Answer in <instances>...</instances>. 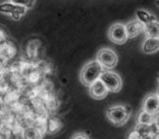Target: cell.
Masks as SVG:
<instances>
[{"label":"cell","mask_w":159,"mask_h":139,"mask_svg":"<svg viewBox=\"0 0 159 139\" xmlns=\"http://www.w3.org/2000/svg\"><path fill=\"white\" fill-rule=\"evenodd\" d=\"M89 87V94L94 99H97V100L104 99L108 93V89L100 79L94 81Z\"/></svg>","instance_id":"8"},{"label":"cell","mask_w":159,"mask_h":139,"mask_svg":"<svg viewBox=\"0 0 159 139\" xmlns=\"http://www.w3.org/2000/svg\"><path fill=\"white\" fill-rule=\"evenodd\" d=\"M124 25L127 33V38L128 39H134L138 37L139 34L143 32L144 29V25L141 22H139L138 19H134Z\"/></svg>","instance_id":"10"},{"label":"cell","mask_w":159,"mask_h":139,"mask_svg":"<svg viewBox=\"0 0 159 139\" xmlns=\"http://www.w3.org/2000/svg\"><path fill=\"white\" fill-rule=\"evenodd\" d=\"M132 110L130 106L127 105H113L107 110V119L117 126H121L126 123L131 116Z\"/></svg>","instance_id":"2"},{"label":"cell","mask_w":159,"mask_h":139,"mask_svg":"<svg viewBox=\"0 0 159 139\" xmlns=\"http://www.w3.org/2000/svg\"><path fill=\"white\" fill-rule=\"evenodd\" d=\"M73 138H89V136L87 134H83V133H76L73 136Z\"/></svg>","instance_id":"18"},{"label":"cell","mask_w":159,"mask_h":139,"mask_svg":"<svg viewBox=\"0 0 159 139\" xmlns=\"http://www.w3.org/2000/svg\"><path fill=\"white\" fill-rule=\"evenodd\" d=\"M157 83H158V86H159V75H158V77H157Z\"/></svg>","instance_id":"21"},{"label":"cell","mask_w":159,"mask_h":139,"mask_svg":"<svg viewBox=\"0 0 159 139\" xmlns=\"http://www.w3.org/2000/svg\"><path fill=\"white\" fill-rule=\"evenodd\" d=\"M136 17L143 25L148 24V23H150V22L154 21V20L157 19L154 14L151 13L150 11H148L146 10H138L136 11Z\"/></svg>","instance_id":"13"},{"label":"cell","mask_w":159,"mask_h":139,"mask_svg":"<svg viewBox=\"0 0 159 139\" xmlns=\"http://www.w3.org/2000/svg\"><path fill=\"white\" fill-rule=\"evenodd\" d=\"M143 33L145 34V37L159 38V21L156 19L148 24H145Z\"/></svg>","instance_id":"12"},{"label":"cell","mask_w":159,"mask_h":139,"mask_svg":"<svg viewBox=\"0 0 159 139\" xmlns=\"http://www.w3.org/2000/svg\"><path fill=\"white\" fill-rule=\"evenodd\" d=\"M27 10L25 7L12 3L11 1L3 2L0 4V13L11 16L14 20H19L26 14Z\"/></svg>","instance_id":"4"},{"label":"cell","mask_w":159,"mask_h":139,"mask_svg":"<svg viewBox=\"0 0 159 139\" xmlns=\"http://www.w3.org/2000/svg\"><path fill=\"white\" fill-rule=\"evenodd\" d=\"M155 3H156V6L159 8V0H156V2H155Z\"/></svg>","instance_id":"20"},{"label":"cell","mask_w":159,"mask_h":139,"mask_svg":"<svg viewBox=\"0 0 159 139\" xmlns=\"http://www.w3.org/2000/svg\"><path fill=\"white\" fill-rule=\"evenodd\" d=\"M141 138H154V135L158 132L154 123L151 124H141V123H137L135 130H134Z\"/></svg>","instance_id":"9"},{"label":"cell","mask_w":159,"mask_h":139,"mask_svg":"<svg viewBox=\"0 0 159 139\" xmlns=\"http://www.w3.org/2000/svg\"><path fill=\"white\" fill-rule=\"evenodd\" d=\"M141 49L146 55H152L159 52V38L146 37L142 43Z\"/></svg>","instance_id":"11"},{"label":"cell","mask_w":159,"mask_h":139,"mask_svg":"<svg viewBox=\"0 0 159 139\" xmlns=\"http://www.w3.org/2000/svg\"><path fill=\"white\" fill-rule=\"evenodd\" d=\"M142 109L155 116L159 113V97L156 93L147 94L142 101Z\"/></svg>","instance_id":"7"},{"label":"cell","mask_w":159,"mask_h":139,"mask_svg":"<svg viewBox=\"0 0 159 139\" xmlns=\"http://www.w3.org/2000/svg\"><path fill=\"white\" fill-rule=\"evenodd\" d=\"M108 38L111 42L116 44H123L127 42V33L125 25L120 23H116L112 25L108 31Z\"/></svg>","instance_id":"6"},{"label":"cell","mask_w":159,"mask_h":139,"mask_svg":"<svg viewBox=\"0 0 159 139\" xmlns=\"http://www.w3.org/2000/svg\"><path fill=\"white\" fill-rule=\"evenodd\" d=\"M156 95H157V96L159 97V87H157V90H156Z\"/></svg>","instance_id":"19"},{"label":"cell","mask_w":159,"mask_h":139,"mask_svg":"<svg viewBox=\"0 0 159 139\" xmlns=\"http://www.w3.org/2000/svg\"><path fill=\"white\" fill-rule=\"evenodd\" d=\"M99 79L105 84L108 91L119 92L121 89V87H122L121 77L115 72L104 71Z\"/></svg>","instance_id":"3"},{"label":"cell","mask_w":159,"mask_h":139,"mask_svg":"<svg viewBox=\"0 0 159 139\" xmlns=\"http://www.w3.org/2000/svg\"><path fill=\"white\" fill-rule=\"evenodd\" d=\"M153 123H154V125H155V127H156L157 131L159 132V113H158L157 115H155V116H154Z\"/></svg>","instance_id":"16"},{"label":"cell","mask_w":159,"mask_h":139,"mask_svg":"<svg viewBox=\"0 0 159 139\" xmlns=\"http://www.w3.org/2000/svg\"><path fill=\"white\" fill-rule=\"evenodd\" d=\"M11 1L14 4L24 6L26 9H32L36 4V0H11Z\"/></svg>","instance_id":"15"},{"label":"cell","mask_w":159,"mask_h":139,"mask_svg":"<svg viewBox=\"0 0 159 139\" xmlns=\"http://www.w3.org/2000/svg\"><path fill=\"white\" fill-rule=\"evenodd\" d=\"M154 120V116L150 114L149 112L141 109L137 117V123H141V124H151Z\"/></svg>","instance_id":"14"},{"label":"cell","mask_w":159,"mask_h":139,"mask_svg":"<svg viewBox=\"0 0 159 139\" xmlns=\"http://www.w3.org/2000/svg\"><path fill=\"white\" fill-rule=\"evenodd\" d=\"M128 138H138V139H140V137H139V135L135 132V131H133V132H131V133L128 135Z\"/></svg>","instance_id":"17"},{"label":"cell","mask_w":159,"mask_h":139,"mask_svg":"<svg viewBox=\"0 0 159 139\" xmlns=\"http://www.w3.org/2000/svg\"><path fill=\"white\" fill-rule=\"evenodd\" d=\"M97 60L104 67V69L111 70L118 63V56L112 49L103 48L97 54Z\"/></svg>","instance_id":"5"},{"label":"cell","mask_w":159,"mask_h":139,"mask_svg":"<svg viewBox=\"0 0 159 139\" xmlns=\"http://www.w3.org/2000/svg\"><path fill=\"white\" fill-rule=\"evenodd\" d=\"M104 72V67L100 62L96 60H91L88 62L81 71V82L85 86L91 85L94 81L100 78L102 73Z\"/></svg>","instance_id":"1"}]
</instances>
